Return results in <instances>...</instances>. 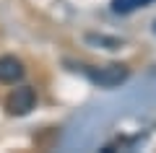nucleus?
I'll return each instance as SVG.
<instances>
[{
    "label": "nucleus",
    "mask_w": 156,
    "mask_h": 153,
    "mask_svg": "<svg viewBox=\"0 0 156 153\" xmlns=\"http://www.w3.org/2000/svg\"><path fill=\"white\" fill-rule=\"evenodd\" d=\"M86 75H89V81L94 83V86L99 88H117L120 83L128 81V68L125 65H101V68H86Z\"/></svg>",
    "instance_id": "nucleus-1"
},
{
    "label": "nucleus",
    "mask_w": 156,
    "mask_h": 153,
    "mask_svg": "<svg viewBox=\"0 0 156 153\" xmlns=\"http://www.w3.org/2000/svg\"><path fill=\"white\" fill-rule=\"evenodd\" d=\"M34 104H37V91H34L31 86H21V88H16V91L8 96L5 109H8V114H13V117H23V114H29V112L34 109Z\"/></svg>",
    "instance_id": "nucleus-2"
},
{
    "label": "nucleus",
    "mask_w": 156,
    "mask_h": 153,
    "mask_svg": "<svg viewBox=\"0 0 156 153\" xmlns=\"http://www.w3.org/2000/svg\"><path fill=\"white\" fill-rule=\"evenodd\" d=\"M23 65L21 60H16V57L11 55H3L0 57V83H18L23 78Z\"/></svg>",
    "instance_id": "nucleus-3"
},
{
    "label": "nucleus",
    "mask_w": 156,
    "mask_h": 153,
    "mask_svg": "<svg viewBox=\"0 0 156 153\" xmlns=\"http://www.w3.org/2000/svg\"><path fill=\"white\" fill-rule=\"evenodd\" d=\"M148 3H154V0H112V11L115 13H130L135 8L148 5Z\"/></svg>",
    "instance_id": "nucleus-4"
},
{
    "label": "nucleus",
    "mask_w": 156,
    "mask_h": 153,
    "mask_svg": "<svg viewBox=\"0 0 156 153\" xmlns=\"http://www.w3.org/2000/svg\"><path fill=\"white\" fill-rule=\"evenodd\" d=\"M154 31H156V26H154Z\"/></svg>",
    "instance_id": "nucleus-5"
}]
</instances>
